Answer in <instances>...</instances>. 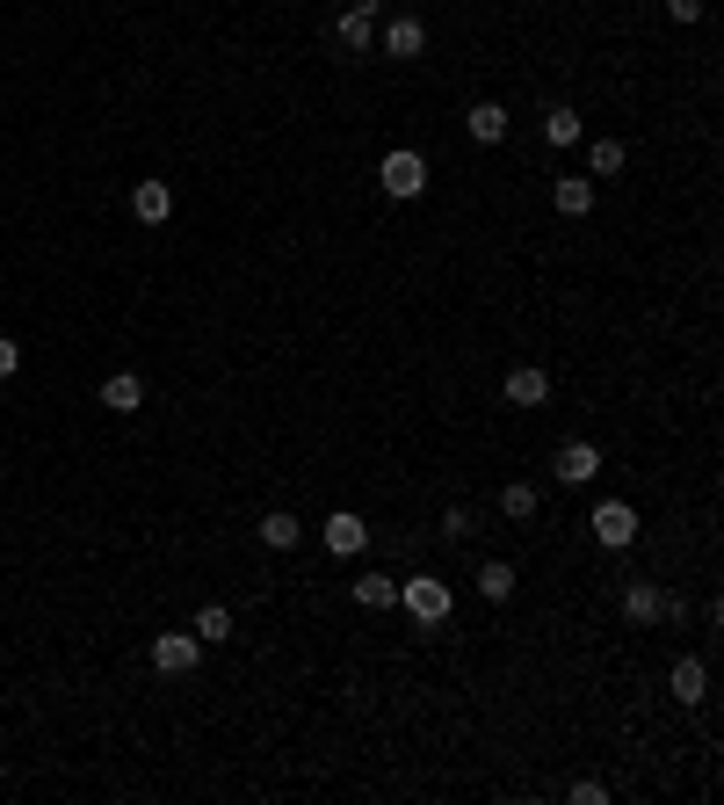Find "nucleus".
Returning <instances> with one entry per match:
<instances>
[{"label": "nucleus", "mask_w": 724, "mask_h": 805, "mask_svg": "<svg viewBox=\"0 0 724 805\" xmlns=\"http://www.w3.org/2000/svg\"><path fill=\"white\" fill-rule=\"evenodd\" d=\"M428 52V30H420L414 15H392L384 22V58H420Z\"/></svg>", "instance_id": "9"}, {"label": "nucleus", "mask_w": 724, "mask_h": 805, "mask_svg": "<svg viewBox=\"0 0 724 805\" xmlns=\"http://www.w3.org/2000/svg\"><path fill=\"white\" fill-rule=\"evenodd\" d=\"M551 204H558V218H586V210H594V182H586V175H558L551 182Z\"/></svg>", "instance_id": "11"}, {"label": "nucleus", "mask_w": 724, "mask_h": 805, "mask_svg": "<svg viewBox=\"0 0 724 805\" xmlns=\"http://www.w3.org/2000/svg\"><path fill=\"white\" fill-rule=\"evenodd\" d=\"M594 537H602L608 552L638 544V508H630V501H602V508H594Z\"/></svg>", "instance_id": "4"}, {"label": "nucleus", "mask_w": 724, "mask_h": 805, "mask_svg": "<svg viewBox=\"0 0 724 805\" xmlns=\"http://www.w3.org/2000/svg\"><path fill=\"white\" fill-rule=\"evenodd\" d=\"M464 123H471V139H479V145H501L507 139V109L501 102H471Z\"/></svg>", "instance_id": "12"}, {"label": "nucleus", "mask_w": 724, "mask_h": 805, "mask_svg": "<svg viewBox=\"0 0 724 805\" xmlns=\"http://www.w3.org/2000/svg\"><path fill=\"white\" fill-rule=\"evenodd\" d=\"M333 36H341L348 52H362V44L377 36V0H355V8H348V15L333 22Z\"/></svg>", "instance_id": "10"}, {"label": "nucleus", "mask_w": 724, "mask_h": 805, "mask_svg": "<svg viewBox=\"0 0 724 805\" xmlns=\"http://www.w3.org/2000/svg\"><path fill=\"white\" fill-rule=\"evenodd\" d=\"M667 683H673V697H681V704H703V689H710V667L689 653V661H673V675H667Z\"/></svg>", "instance_id": "14"}, {"label": "nucleus", "mask_w": 724, "mask_h": 805, "mask_svg": "<svg viewBox=\"0 0 724 805\" xmlns=\"http://www.w3.org/2000/svg\"><path fill=\"white\" fill-rule=\"evenodd\" d=\"M586 160H594V175H616V167H623V139H594V153H586Z\"/></svg>", "instance_id": "22"}, {"label": "nucleus", "mask_w": 724, "mask_h": 805, "mask_svg": "<svg viewBox=\"0 0 724 805\" xmlns=\"http://www.w3.org/2000/svg\"><path fill=\"white\" fill-rule=\"evenodd\" d=\"M501 515H536V487L507 479V487H501Z\"/></svg>", "instance_id": "21"}, {"label": "nucleus", "mask_w": 724, "mask_h": 805, "mask_svg": "<svg viewBox=\"0 0 724 805\" xmlns=\"http://www.w3.org/2000/svg\"><path fill=\"white\" fill-rule=\"evenodd\" d=\"M544 400H551L544 370H507V406H544Z\"/></svg>", "instance_id": "13"}, {"label": "nucleus", "mask_w": 724, "mask_h": 805, "mask_svg": "<svg viewBox=\"0 0 724 805\" xmlns=\"http://www.w3.org/2000/svg\"><path fill=\"white\" fill-rule=\"evenodd\" d=\"M196 639H204V646L232 639V610H218V602H210V610H196Z\"/></svg>", "instance_id": "19"}, {"label": "nucleus", "mask_w": 724, "mask_h": 805, "mask_svg": "<svg viewBox=\"0 0 724 805\" xmlns=\"http://www.w3.org/2000/svg\"><path fill=\"white\" fill-rule=\"evenodd\" d=\"M558 479H566V487H586V479L602 472V450H594V443H566V450H558V465H551Z\"/></svg>", "instance_id": "8"}, {"label": "nucleus", "mask_w": 724, "mask_h": 805, "mask_svg": "<svg viewBox=\"0 0 724 805\" xmlns=\"http://www.w3.org/2000/svg\"><path fill=\"white\" fill-rule=\"evenodd\" d=\"M131 210H139V226H167L174 218V189L160 175H145L139 189H131Z\"/></svg>", "instance_id": "7"}, {"label": "nucleus", "mask_w": 724, "mask_h": 805, "mask_svg": "<svg viewBox=\"0 0 724 805\" xmlns=\"http://www.w3.org/2000/svg\"><path fill=\"white\" fill-rule=\"evenodd\" d=\"M355 602H362V610H392V602H398V580H392V574L355 580Z\"/></svg>", "instance_id": "18"}, {"label": "nucleus", "mask_w": 724, "mask_h": 805, "mask_svg": "<svg viewBox=\"0 0 724 805\" xmlns=\"http://www.w3.org/2000/svg\"><path fill=\"white\" fill-rule=\"evenodd\" d=\"M15 363H22V341H8V334H0V378H15Z\"/></svg>", "instance_id": "24"}, {"label": "nucleus", "mask_w": 724, "mask_h": 805, "mask_svg": "<svg viewBox=\"0 0 724 805\" xmlns=\"http://www.w3.org/2000/svg\"><path fill=\"white\" fill-rule=\"evenodd\" d=\"M544 139L551 145H580V117H572V109H551V117H544Z\"/></svg>", "instance_id": "20"}, {"label": "nucleus", "mask_w": 724, "mask_h": 805, "mask_svg": "<svg viewBox=\"0 0 724 805\" xmlns=\"http://www.w3.org/2000/svg\"><path fill=\"white\" fill-rule=\"evenodd\" d=\"M479 596H485V602H507V596H515V566H507V559L479 566Z\"/></svg>", "instance_id": "17"}, {"label": "nucleus", "mask_w": 724, "mask_h": 805, "mask_svg": "<svg viewBox=\"0 0 724 805\" xmlns=\"http://www.w3.org/2000/svg\"><path fill=\"white\" fill-rule=\"evenodd\" d=\"M398 602L420 617V624H442L449 617V580H435V574H414V580H398Z\"/></svg>", "instance_id": "1"}, {"label": "nucleus", "mask_w": 724, "mask_h": 805, "mask_svg": "<svg viewBox=\"0 0 724 805\" xmlns=\"http://www.w3.org/2000/svg\"><path fill=\"white\" fill-rule=\"evenodd\" d=\"M667 610H673V596L659 580H630V588H623V617H630V624H659Z\"/></svg>", "instance_id": "5"}, {"label": "nucleus", "mask_w": 724, "mask_h": 805, "mask_svg": "<svg viewBox=\"0 0 724 805\" xmlns=\"http://www.w3.org/2000/svg\"><path fill=\"white\" fill-rule=\"evenodd\" d=\"M667 15L673 22H703V0H667Z\"/></svg>", "instance_id": "25"}, {"label": "nucleus", "mask_w": 724, "mask_h": 805, "mask_svg": "<svg viewBox=\"0 0 724 805\" xmlns=\"http://www.w3.org/2000/svg\"><path fill=\"white\" fill-rule=\"evenodd\" d=\"M102 406H109V414H139V406H145V385L131 378V370H117V378L102 385Z\"/></svg>", "instance_id": "15"}, {"label": "nucleus", "mask_w": 724, "mask_h": 805, "mask_svg": "<svg viewBox=\"0 0 724 805\" xmlns=\"http://www.w3.org/2000/svg\"><path fill=\"white\" fill-rule=\"evenodd\" d=\"M377 182H384V196H420V189H428V160L398 145V153H384Z\"/></svg>", "instance_id": "2"}, {"label": "nucleus", "mask_w": 724, "mask_h": 805, "mask_svg": "<svg viewBox=\"0 0 724 805\" xmlns=\"http://www.w3.org/2000/svg\"><path fill=\"white\" fill-rule=\"evenodd\" d=\"M572 805H608V784H594V776H580V784H572Z\"/></svg>", "instance_id": "23"}, {"label": "nucleus", "mask_w": 724, "mask_h": 805, "mask_svg": "<svg viewBox=\"0 0 724 805\" xmlns=\"http://www.w3.org/2000/svg\"><path fill=\"white\" fill-rule=\"evenodd\" d=\"M196 661H204V639H196V631H160L153 639V667L160 675H189Z\"/></svg>", "instance_id": "3"}, {"label": "nucleus", "mask_w": 724, "mask_h": 805, "mask_svg": "<svg viewBox=\"0 0 724 805\" xmlns=\"http://www.w3.org/2000/svg\"><path fill=\"white\" fill-rule=\"evenodd\" d=\"M297 537H305V523H297V515H283V508H276V515H261V544H268V552H290Z\"/></svg>", "instance_id": "16"}, {"label": "nucleus", "mask_w": 724, "mask_h": 805, "mask_svg": "<svg viewBox=\"0 0 724 805\" xmlns=\"http://www.w3.org/2000/svg\"><path fill=\"white\" fill-rule=\"evenodd\" d=\"M319 537H327V552H333V559H355L362 544H370V523L341 508V515H327V523H319Z\"/></svg>", "instance_id": "6"}]
</instances>
